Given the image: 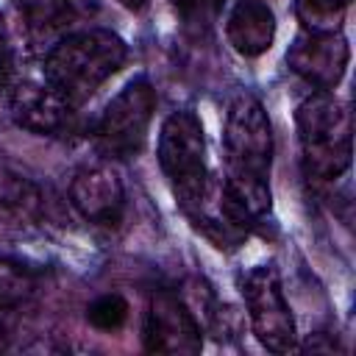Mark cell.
<instances>
[{
  "mask_svg": "<svg viewBox=\"0 0 356 356\" xmlns=\"http://www.w3.org/2000/svg\"><path fill=\"white\" fill-rule=\"evenodd\" d=\"M120 6H125L128 11H145L150 6V0H117Z\"/></svg>",
  "mask_w": 356,
  "mask_h": 356,
  "instance_id": "obj_20",
  "label": "cell"
},
{
  "mask_svg": "<svg viewBox=\"0 0 356 356\" xmlns=\"http://www.w3.org/2000/svg\"><path fill=\"white\" fill-rule=\"evenodd\" d=\"M0 203L6 209H11L14 214L36 217L39 209H42V195H39V189L28 178L3 172L0 175Z\"/></svg>",
  "mask_w": 356,
  "mask_h": 356,
  "instance_id": "obj_16",
  "label": "cell"
},
{
  "mask_svg": "<svg viewBox=\"0 0 356 356\" xmlns=\"http://www.w3.org/2000/svg\"><path fill=\"white\" fill-rule=\"evenodd\" d=\"M11 117L19 128L39 136H64L75 125V106L61 97L47 81H22L8 97Z\"/></svg>",
  "mask_w": 356,
  "mask_h": 356,
  "instance_id": "obj_10",
  "label": "cell"
},
{
  "mask_svg": "<svg viewBox=\"0 0 356 356\" xmlns=\"http://www.w3.org/2000/svg\"><path fill=\"white\" fill-rule=\"evenodd\" d=\"M228 186L250 211L253 220L270 211V167H273V128L264 106L242 92L231 100L222 128Z\"/></svg>",
  "mask_w": 356,
  "mask_h": 356,
  "instance_id": "obj_1",
  "label": "cell"
},
{
  "mask_svg": "<svg viewBox=\"0 0 356 356\" xmlns=\"http://www.w3.org/2000/svg\"><path fill=\"white\" fill-rule=\"evenodd\" d=\"M125 42L103 28H89L56 42L44 58V81L72 106L89 100L122 64Z\"/></svg>",
  "mask_w": 356,
  "mask_h": 356,
  "instance_id": "obj_2",
  "label": "cell"
},
{
  "mask_svg": "<svg viewBox=\"0 0 356 356\" xmlns=\"http://www.w3.org/2000/svg\"><path fill=\"white\" fill-rule=\"evenodd\" d=\"M350 0H295L298 19L312 33H331L339 28Z\"/></svg>",
  "mask_w": 356,
  "mask_h": 356,
  "instance_id": "obj_15",
  "label": "cell"
},
{
  "mask_svg": "<svg viewBox=\"0 0 356 356\" xmlns=\"http://www.w3.org/2000/svg\"><path fill=\"white\" fill-rule=\"evenodd\" d=\"M303 170L314 181H334L350 167V114L331 92H314L295 114Z\"/></svg>",
  "mask_w": 356,
  "mask_h": 356,
  "instance_id": "obj_3",
  "label": "cell"
},
{
  "mask_svg": "<svg viewBox=\"0 0 356 356\" xmlns=\"http://www.w3.org/2000/svg\"><path fill=\"white\" fill-rule=\"evenodd\" d=\"M156 111V89L147 78H134L100 114L95 139L106 156L131 159L145 147Z\"/></svg>",
  "mask_w": 356,
  "mask_h": 356,
  "instance_id": "obj_5",
  "label": "cell"
},
{
  "mask_svg": "<svg viewBox=\"0 0 356 356\" xmlns=\"http://www.w3.org/2000/svg\"><path fill=\"white\" fill-rule=\"evenodd\" d=\"M75 0H14L19 17L33 33H50L72 17Z\"/></svg>",
  "mask_w": 356,
  "mask_h": 356,
  "instance_id": "obj_14",
  "label": "cell"
},
{
  "mask_svg": "<svg viewBox=\"0 0 356 356\" xmlns=\"http://www.w3.org/2000/svg\"><path fill=\"white\" fill-rule=\"evenodd\" d=\"M36 292V275L17 259L0 253V309H17Z\"/></svg>",
  "mask_w": 356,
  "mask_h": 356,
  "instance_id": "obj_13",
  "label": "cell"
},
{
  "mask_svg": "<svg viewBox=\"0 0 356 356\" xmlns=\"http://www.w3.org/2000/svg\"><path fill=\"white\" fill-rule=\"evenodd\" d=\"M6 70H8V47H6V36H3V28H0V81L6 78Z\"/></svg>",
  "mask_w": 356,
  "mask_h": 356,
  "instance_id": "obj_19",
  "label": "cell"
},
{
  "mask_svg": "<svg viewBox=\"0 0 356 356\" xmlns=\"http://www.w3.org/2000/svg\"><path fill=\"white\" fill-rule=\"evenodd\" d=\"M189 22H211L217 17V11L222 8V0H170Z\"/></svg>",
  "mask_w": 356,
  "mask_h": 356,
  "instance_id": "obj_18",
  "label": "cell"
},
{
  "mask_svg": "<svg viewBox=\"0 0 356 356\" xmlns=\"http://www.w3.org/2000/svg\"><path fill=\"white\" fill-rule=\"evenodd\" d=\"M348 58H350L348 42L337 31L331 33L306 31L286 50L289 70L298 78H303L309 86H314L317 92H331L342 81Z\"/></svg>",
  "mask_w": 356,
  "mask_h": 356,
  "instance_id": "obj_9",
  "label": "cell"
},
{
  "mask_svg": "<svg viewBox=\"0 0 356 356\" xmlns=\"http://www.w3.org/2000/svg\"><path fill=\"white\" fill-rule=\"evenodd\" d=\"M86 320L100 331H117L128 320V300L120 292H106L89 303Z\"/></svg>",
  "mask_w": 356,
  "mask_h": 356,
  "instance_id": "obj_17",
  "label": "cell"
},
{
  "mask_svg": "<svg viewBox=\"0 0 356 356\" xmlns=\"http://www.w3.org/2000/svg\"><path fill=\"white\" fill-rule=\"evenodd\" d=\"M145 348L153 353L195 356L203 348L200 323L175 292H156L145 314Z\"/></svg>",
  "mask_w": 356,
  "mask_h": 356,
  "instance_id": "obj_8",
  "label": "cell"
},
{
  "mask_svg": "<svg viewBox=\"0 0 356 356\" xmlns=\"http://www.w3.org/2000/svg\"><path fill=\"white\" fill-rule=\"evenodd\" d=\"M225 36L231 47L245 58L267 53L275 39L273 8L264 0H239L225 19Z\"/></svg>",
  "mask_w": 356,
  "mask_h": 356,
  "instance_id": "obj_12",
  "label": "cell"
},
{
  "mask_svg": "<svg viewBox=\"0 0 356 356\" xmlns=\"http://www.w3.org/2000/svg\"><path fill=\"white\" fill-rule=\"evenodd\" d=\"M159 164L181 209H189L206 189V134L195 111H172L159 134Z\"/></svg>",
  "mask_w": 356,
  "mask_h": 356,
  "instance_id": "obj_4",
  "label": "cell"
},
{
  "mask_svg": "<svg viewBox=\"0 0 356 356\" xmlns=\"http://www.w3.org/2000/svg\"><path fill=\"white\" fill-rule=\"evenodd\" d=\"M70 200L75 211L92 225L114 228L125 211V189L114 170L108 167H83L70 184Z\"/></svg>",
  "mask_w": 356,
  "mask_h": 356,
  "instance_id": "obj_11",
  "label": "cell"
},
{
  "mask_svg": "<svg viewBox=\"0 0 356 356\" xmlns=\"http://www.w3.org/2000/svg\"><path fill=\"white\" fill-rule=\"evenodd\" d=\"M0 345H3V331H0Z\"/></svg>",
  "mask_w": 356,
  "mask_h": 356,
  "instance_id": "obj_21",
  "label": "cell"
},
{
  "mask_svg": "<svg viewBox=\"0 0 356 356\" xmlns=\"http://www.w3.org/2000/svg\"><path fill=\"white\" fill-rule=\"evenodd\" d=\"M184 214L192 220V225L197 231H203L217 248H225V250L242 245V239L248 236V231L253 225L250 211L234 195L228 181L211 178V175L206 181L203 195L189 209H184Z\"/></svg>",
  "mask_w": 356,
  "mask_h": 356,
  "instance_id": "obj_7",
  "label": "cell"
},
{
  "mask_svg": "<svg viewBox=\"0 0 356 356\" xmlns=\"http://www.w3.org/2000/svg\"><path fill=\"white\" fill-rule=\"evenodd\" d=\"M239 289L256 339L273 353H289L295 348V317L284 298L278 270L259 264L239 278Z\"/></svg>",
  "mask_w": 356,
  "mask_h": 356,
  "instance_id": "obj_6",
  "label": "cell"
}]
</instances>
